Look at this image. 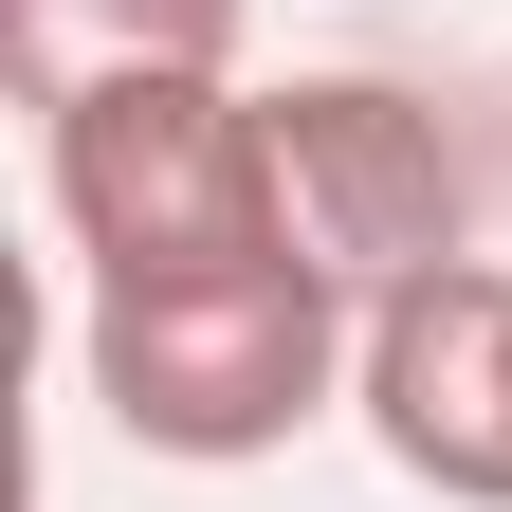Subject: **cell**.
I'll list each match as a JSON object with an SVG mask.
<instances>
[{
    "label": "cell",
    "instance_id": "1",
    "mask_svg": "<svg viewBox=\"0 0 512 512\" xmlns=\"http://www.w3.org/2000/svg\"><path fill=\"white\" fill-rule=\"evenodd\" d=\"M366 366V293L330 256H256V275H147V293H74V384L128 458L238 476L293 458Z\"/></svg>",
    "mask_w": 512,
    "mask_h": 512
},
{
    "label": "cell",
    "instance_id": "2",
    "mask_svg": "<svg viewBox=\"0 0 512 512\" xmlns=\"http://www.w3.org/2000/svg\"><path fill=\"white\" fill-rule=\"evenodd\" d=\"M37 183L92 293L147 275H256L293 256V165H275V92L238 74H92L37 110Z\"/></svg>",
    "mask_w": 512,
    "mask_h": 512
},
{
    "label": "cell",
    "instance_id": "3",
    "mask_svg": "<svg viewBox=\"0 0 512 512\" xmlns=\"http://www.w3.org/2000/svg\"><path fill=\"white\" fill-rule=\"evenodd\" d=\"M275 165H293V256L384 311L403 275H458V128H439L403 74H293L275 92Z\"/></svg>",
    "mask_w": 512,
    "mask_h": 512
},
{
    "label": "cell",
    "instance_id": "4",
    "mask_svg": "<svg viewBox=\"0 0 512 512\" xmlns=\"http://www.w3.org/2000/svg\"><path fill=\"white\" fill-rule=\"evenodd\" d=\"M348 403H366V439H384L439 512H512V275H494V256L403 275V293L366 311Z\"/></svg>",
    "mask_w": 512,
    "mask_h": 512
},
{
    "label": "cell",
    "instance_id": "5",
    "mask_svg": "<svg viewBox=\"0 0 512 512\" xmlns=\"http://www.w3.org/2000/svg\"><path fill=\"white\" fill-rule=\"evenodd\" d=\"M256 0H0V55H19V110L92 92V74H238Z\"/></svg>",
    "mask_w": 512,
    "mask_h": 512
}]
</instances>
